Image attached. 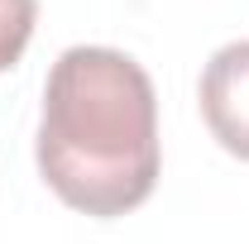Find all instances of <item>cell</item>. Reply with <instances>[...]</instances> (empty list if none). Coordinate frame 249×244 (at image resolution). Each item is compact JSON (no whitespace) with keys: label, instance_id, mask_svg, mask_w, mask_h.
I'll return each instance as SVG.
<instances>
[{"label":"cell","instance_id":"6da1fadb","mask_svg":"<svg viewBox=\"0 0 249 244\" xmlns=\"http://www.w3.org/2000/svg\"><path fill=\"white\" fill-rule=\"evenodd\" d=\"M38 173L72 211L96 220L149 201L158 182V96L120 48H67L43 87Z\"/></svg>","mask_w":249,"mask_h":244},{"label":"cell","instance_id":"7a4b0ae2","mask_svg":"<svg viewBox=\"0 0 249 244\" xmlns=\"http://www.w3.org/2000/svg\"><path fill=\"white\" fill-rule=\"evenodd\" d=\"M201 115L216 144L249 163V38L225 43L201 72Z\"/></svg>","mask_w":249,"mask_h":244},{"label":"cell","instance_id":"3957f363","mask_svg":"<svg viewBox=\"0 0 249 244\" xmlns=\"http://www.w3.org/2000/svg\"><path fill=\"white\" fill-rule=\"evenodd\" d=\"M34 19H38V0H0V72L15 67L19 53L29 48Z\"/></svg>","mask_w":249,"mask_h":244}]
</instances>
